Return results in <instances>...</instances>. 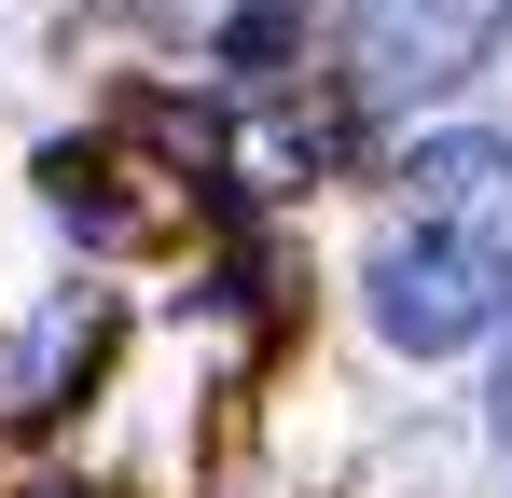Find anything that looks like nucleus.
<instances>
[{
    "label": "nucleus",
    "instance_id": "nucleus-1",
    "mask_svg": "<svg viewBox=\"0 0 512 498\" xmlns=\"http://www.w3.org/2000/svg\"><path fill=\"white\" fill-rule=\"evenodd\" d=\"M499 319H512V139H416L374 236V332L443 360Z\"/></svg>",
    "mask_w": 512,
    "mask_h": 498
},
{
    "label": "nucleus",
    "instance_id": "nucleus-2",
    "mask_svg": "<svg viewBox=\"0 0 512 498\" xmlns=\"http://www.w3.org/2000/svg\"><path fill=\"white\" fill-rule=\"evenodd\" d=\"M512 0H346V97L360 111H416L499 56Z\"/></svg>",
    "mask_w": 512,
    "mask_h": 498
},
{
    "label": "nucleus",
    "instance_id": "nucleus-3",
    "mask_svg": "<svg viewBox=\"0 0 512 498\" xmlns=\"http://www.w3.org/2000/svg\"><path fill=\"white\" fill-rule=\"evenodd\" d=\"M305 28V0H250L236 28H222V70H277V42Z\"/></svg>",
    "mask_w": 512,
    "mask_h": 498
}]
</instances>
